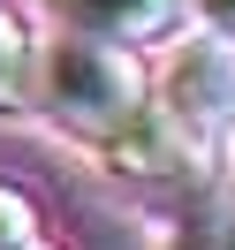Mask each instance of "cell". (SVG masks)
I'll return each instance as SVG.
<instances>
[{"label":"cell","mask_w":235,"mask_h":250,"mask_svg":"<svg viewBox=\"0 0 235 250\" xmlns=\"http://www.w3.org/2000/svg\"><path fill=\"white\" fill-rule=\"evenodd\" d=\"M152 106V68L137 53L91 46V38H38V68H31V114H46L68 144H107L122 137L137 114Z\"/></svg>","instance_id":"1"},{"label":"cell","mask_w":235,"mask_h":250,"mask_svg":"<svg viewBox=\"0 0 235 250\" xmlns=\"http://www.w3.org/2000/svg\"><path fill=\"white\" fill-rule=\"evenodd\" d=\"M152 106L159 122L182 137L190 167H213L235 137V46L190 31L182 46L167 53V68L152 76Z\"/></svg>","instance_id":"2"},{"label":"cell","mask_w":235,"mask_h":250,"mask_svg":"<svg viewBox=\"0 0 235 250\" xmlns=\"http://www.w3.org/2000/svg\"><path fill=\"white\" fill-rule=\"evenodd\" d=\"M46 16L68 38H91V46L144 61V46H182L197 31V0H46Z\"/></svg>","instance_id":"3"},{"label":"cell","mask_w":235,"mask_h":250,"mask_svg":"<svg viewBox=\"0 0 235 250\" xmlns=\"http://www.w3.org/2000/svg\"><path fill=\"white\" fill-rule=\"evenodd\" d=\"M99 167L122 174V182H167V174H182V167H190V152H182V137L159 122V106H144L137 122L122 129V137L99 144Z\"/></svg>","instance_id":"4"},{"label":"cell","mask_w":235,"mask_h":250,"mask_svg":"<svg viewBox=\"0 0 235 250\" xmlns=\"http://www.w3.org/2000/svg\"><path fill=\"white\" fill-rule=\"evenodd\" d=\"M31 68H38V31L16 0H0V122L31 114Z\"/></svg>","instance_id":"5"},{"label":"cell","mask_w":235,"mask_h":250,"mask_svg":"<svg viewBox=\"0 0 235 250\" xmlns=\"http://www.w3.org/2000/svg\"><path fill=\"white\" fill-rule=\"evenodd\" d=\"M31 243H38V205H31V189L0 182V250H31Z\"/></svg>","instance_id":"6"},{"label":"cell","mask_w":235,"mask_h":250,"mask_svg":"<svg viewBox=\"0 0 235 250\" xmlns=\"http://www.w3.org/2000/svg\"><path fill=\"white\" fill-rule=\"evenodd\" d=\"M197 31L220 38V46H235V0H197Z\"/></svg>","instance_id":"7"},{"label":"cell","mask_w":235,"mask_h":250,"mask_svg":"<svg viewBox=\"0 0 235 250\" xmlns=\"http://www.w3.org/2000/svg\"><path fill=\"white\" fill-rule=\"evenodd\" d=\"M190 250H235V205H220V212L197 228V243H190Z\"/></svg>","instance_id":"8"},{"label":"cell","mask_w":235,"mask_h":250,"mask_svg":"<svg viewBox=\"0 0 235 250\" xmlns=\"http://www.w3.org/2000/svg\"><path fill=\"white\" fill-rule=\"evenodd\" d=\"M213 167H220V205H235V137H228V152H220Z\"/></svg>","instance_id":"9"},{"label":"cell","mask_w":235,"mask_h":250,"mask_svg":"<svg viewBox=\"0 0 235 250\" xmlns=\"http://www.w3.org/2000/svg\"><path fill=\"white\" fill-rule=\"evenodd\" d=\"M31 250H53V243H31Z\"/></svg>","instance_id":"10"}]
</instances>
